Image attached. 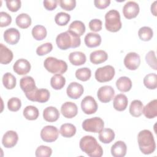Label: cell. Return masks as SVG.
<instances>
[{
    "label": "cell",
    "mask_w": 157,
    "mask_h": 157,
    "mask_svg": "<svg viewBox=\"0 0 157 157\" xmlns=\"http://www.w3.org/2000/svg\"><path fill=\"white\" fill-rule=\"evenodd\" d=\"M79 146L82 151L90 157H101L103 155L102 147L91 136H83L80 140Z\"/></svg>",
    "instance_id": "obj_1"
},
{
    "label": "cell",
    "mask_w": 157,
    "mask_h": 157,
    "mask_svg": "<svg viewBox=\"0 0 157 157\" xmlns=\"http://www.w3.org/2000/svg\"><path fill=\"white\" fill-rule=\"evenodd\" d=\"M137 141L140 151L144 155L153 153L156 149V144L152 132L148 129L140 131L137 135Z\"/></svg>",
    "instance_id": "obj_2"
},
{
    "label": "cell",
    "mask_w": 157,
    "mask_h": 157,
    "mask_svg": "<svg viewBox=\"0 0 157 157\" xmlns=\"http://www.w3.org/2000/svg\"><path fill=\"white\" fill-rule=\"evenodd\" d=\"M56 43L58 47L63 50L69 48H77L80 45V37L74 36L68 31L59 34L56 38Z\"/></svg>",
    "instance_id": "obj_3"
},
{
    "label": "cell",
    "mask_w": 157,
    "mask_h": 157,
    "mask_svg": "<svg viewBox=\"0 0 157 157\" xmlns=\"http://www.w3.org/2000/svg\"><path fill=\"white\" fill-rule=\"evenodd\" d=\"M44 66L49 72L56 74H64L67 70V64L64 61L52 56L47 57L45 59Z\"/></svg>",
    "instance_id": "obj_4"
},
{
    "label": "cell",
    "mask_w": 157,
    "mask_h": 157,
    "mask_svg": "<svg viewBox=\"0 0 157 157\" xmlns=\"http://www.w3.org/2000/svg\"><path fill=\"white\" fill-rule=\"evenodd\" d=\"M105 26L107 31L112 33L117 32L121 28L122 23L118 10L112 9L105 13Z\"/></svg>",
    "instance_id": "obj_5"
},
{
    "label": "cell",
    "mask_w": 157,
    "mask_h": 157,
    "mask_svg": "<svg viewBox=\"0 0 157 157\" xmlns=\"http://www.w3.org/2000/svg\"><path fill=\"white\" fill-rule=\"evenodd\" d=\"M82 126L85 131L98 133L104 128V123L102 118L95 117L85 120L82 123Z\"/></svg>",
    "instance_id": "obj_6"
},
{
    "label": "cell",
    "mask_w": 157,
    "mask_h": 157,
    "mask_svg": "<svg viewBox=\"0 0 157 157\" xmlns=\"http://www.w3.org/2000/svg\"><path fill=\"white\" fill-rule=\"evenodd\" d=\"M115 74V69L110 65L99 67L95 72L96 80L101 83L109 82L112 80Z\"/></svg>",
    "instance_id": "obj_7"
},
{
    "label": "cell",
    "mask_w": 157,
    "mask_h": 157,
    "mask_svg": "<svg viewBox=\"0 0 157 157\" xmlns=\"http://www.w3.org/2000/svg\"><path fill=\"white\" fill-rule=\"evenodd\" d=\"M20 86L28 100L30 99L37 89L34 78L31 76H25L22 77L20 80Z\"/></svg>",
    "instance_id": "obj_8"
},
{
    "label": "cell",
    "mask_w": 157,
    "mask_h": 157,
    "mask_svg": "<svg viewBox=\"0 0 157 157\" xmlns=\"http://www.w3.org/2000/svg\"><path fill=\"white\" fill-rule=\"evenodd\" d=\"M59 136V131L56 127L48 125L44 127L40 131V137L45 142H53L55 141Z\"/></svg>",
    "instance_id": "obj_9"
},
{
    "label": "cell",
    "mask_w": 157,
    "mask_h": 157,
    "mask_svg": "<svg viewBox=\"0 0 157 157\" xmlns=\"http://www.w3.org/2000/svg\"><path fill=\"white\" fill-rule=\"evenodd\" d=\"M81 108L85 114H93L98 110V104L93 97L91 96H86L81 102Z\"/></svg>",
    "instance_id": "obj_10"
},
{
    "label": "cell",
    "mask_w": 157,
    "mask_h": 157,
    "mask_svg": "<svg viewBox=\"0 0 157 157\" xmlns=\"http://www.w3.org/2000/svg\"><path fill=\"white\" fill-rule=\"evenodd\" d=\"M114 94V89L109 85H105L100 87L97 93L98 99L103 103H107L111 101L113 98Z\"/></svg>",
    "instance_id": "obj_11"
},
{
    "label": "cell",
    "mask_w": 157,
    "mask_h": 157,
    "mask_svg": "<svg viewBox=\"0 0 157 157\" xmlns=\"http://www.w3.org/2000/svg\"><path fill=\"white\" fill-rule=\"evenodd\" d=\"M123 62L125 67L128 69L134 71L140 66V58L137 53L129 52L125 56Z\"/></svg>",
    "instance_id": "obj_12"
},
{
    "label": "cell",
    "mask_w": 157,
    "mask_h": 157,
    "mask_svg": "<svg viewBox=\"0 0 157 157\" xmlns=\"http://www.w3.org/2000/svg\"><path fill=\"white\" fill-rule=\"evenodd\" d=\"M139 4L134 1L127 2L123 7V13L127 19L136 18L139 13Z\"/></svg>",
    "instance_id": "obj_13"
},
{
    "label": "cell",
    "mask_w": 157,
    "mask_h": 157,
    "mask_svg": "<svg viewBox=\"0 0 157 157\" xmlns=\"http://www.w3.org/2000/svg\"><path fill=\"white\" fill-rule=\"evenodd\" d=\"M83 86L75 82H71L66 89V93L69 98L74 99H78L83 93Z\"/></svg>",
    "instance_id": "obj_14"
},
{
    "label": "cell",
    "mask_w": 157,
    "mask_h": 157,
    "mask_svg": "<svg viewBox=\"0 0 157 157\" xmlns=\"http://www.w3.org/2000/svg\"><path fill=\"white\" fill-rule=\"evenodd\" d=\"M18 140L17 133L12 130L7 131L4 134L2 139V144L5 148H10L13 147Z\"/></svg>",
    "instance_id": "obj_15"
},
{
    "label": "cell",
    "mask_w": 157,
    "mask_h": 157,
    "mask_svg": "<svg viewBox=\"0 0 157 157\" xmlns=\"http://www.w3.org/2000/svg\"><path fill=\"white\" fill-rule=\"evenodd\" d=\"M13 69V71L18 75H26L31 70V64L27 59L21 58L15 61Z\"/></svg>",
    "instance_id": "obj_16"
},
{
    "label": "cell",
    "mask_w": 157,
    "mask_h": 157,
    "mask_svg": "<svg viewBox=\"0 0 157 157\" xmlns=\"http://www.w3.org/2000/svg\"><path fill=\"white\" fill-rule=\"evenodd\" d=\"M61 112L65 118H72L77 115L78 107L72 102H66L61 105Z\"/></svg>",
    "instance_id": "obj_17"
},
{
    "label": "cell",
    "mask_w": 157,
    "mask_h": 157,
    "mask_svg": "<svg viewBox=\"0 0 157 157\" xmlns=\"http://www.w3.org/2000/svg\"><path fill=\"white\" fill-rule=\"evenodd\" d=\"M20 38L19 31L14 28H10L6 29L4 33V40L9 44H17Z\"/></svg>",
    "instance_id": "obj_18"
},
{
    "label": "cell",
    "mask_w": 157,
    "mask_h": 157,
    "mask_svg": "<svg viewBox=\"0 0 157 157\" xmlns=\"http://www.w3.org/2000/svg\"><path fill=\"white\" fill-rule=\"evenodd\" d=\"M50 95V92L48 90L45 88H37L30 98L29 101L33 102H38L40 103H44L48 101Z\"/></svg>",
    "instance_id": "obj_19"
},
{
    "label": "cell",
    "mask_w": 157,
    "mask_h": 157,
    "mask_svg": "<svg viewBox=\"0 0 157 157\" xmlns=\"http://www.w3.org/2000/svg\"><path fill=\"white\" fill-rule=\"evenodd\" d=\"M111 154L114 157H124L127 151L126 144L121 140L117 141L111 147Z\"/></svg>",
    "instance_id": "obj_20"
},
{
    "label": "cell",
    "mask_w": 157,
    "mask_h": 157,
    "mask_svg": "<svg viewBox=\"0 0 157 157\" xmlns=\"http://www.w3.org/2000/svg\"><path fill=\"white\" fill-rule=\"evenodd\" d=\"M142 113L148 119L155 118L157 116V100L153 99L144 107Z\"/></svg>",
    "instance_id": "obj_21"
},
{
    "label": "cell",
    "mask_w": 157,
    "mask_h": 157,
    "mask_svg": "<svg viewBox=\"0 0 157 157\" xmlns=\"http://www.w3.org/2000/svg\"><path fill=\"white\" fill-rule=\"evenodd\" d=\"M85 26L82 21L75 20L70 24L67 31L75 36L80 37L85 33Z\"/></svg>",
    "instance_id": "obj_22"
},
{
    "label": "cell",
    "mask_w": 157,
    "mask_h": 157,
    "mask_svg": "<svg viewBox=\"0 0 157 157\" xmlns=\"http://www.w3.org/2000/svg\"><path fill=\"white\" fill-rule=\"evenodd\" d=\"M102 39L99 34L94 33H88L84 38L85 45L89 48H94L100 45Z\"/></svg>",
    "instance_id": "obj_23"
},
{
    "label": "cell",
    "mask_w": 157,
    "mask_h": 157,
    "mask_svg": "<svg viewBox=\"0 0 157 157\" xmlns=\"http://www.w3.org/2000/svg\"><path fill=\"white\" fill-rule=\"evenodd\" d=\"M43 117L44 119L48 122H55L58 120L59 112L56 107L49 106L44 110Z\"/></svg>",
    "instance_id": "obj_24"
},
{
    "label": "cell",
    "mask_w": 157,
    "mask_h": 157,
    "mask_svg": "<svg viewBox=\"0 0 157 157\" xmlns=\"http://www.w3.org/2000/svg\"><path fill=\"white\" fill-rule=\"evenodd\" d=\"M128 98L124 94H118L113 98V108L117 111L124 110L128 106Z\"/></svg>",
    "instance_id": "obj_25"
},
{
    "label": "cell",
    "mask_w": 157,
    "mask_h": 157,
    "mask_svg": "<svg viewBox=\"0 0 157 157\" xmlns=\"http://www.w3.org/2000/svg\"><path fill=\"white\" fill-rule=\"evenodd\" d=\"M108 58V55L104 50H99L91 53L90 55V61L94 64H99L105 62Z\"/></svg>",
    "instance_id": "obj_26"
},
{
    "label": "cell",
    "mask_w": 157,
    "mask_h": 157,
    "mask_svg": "<svg viewBox=\"0 0 157 157\" xmlns=\"http://www.w3.org/2000/svg\"><path fill=\"white\" fill-rule=\"evenodd\" d=\"M12 52L3 44H0V62L2 64H7L13 59Z\"/></svg>",
    "instance_id": "obj_27"
},
{
    "label": "cell",
    "mask_w": 157,
    "mask_h": 157,
    "mask_svg": "<svg viewBox=\"0 0 157 157\" xmlns=\"http://www.w3.org/2000/svg\"><path fill=\"white\" fill-rule=\"evenodd\" d=\"M69 60L74 66H80L85 63L86 57L82 52H73L69 54Z\"/></svg>",
    "instance_id": "obj_28"
},
{
    "label": "cell",
    "mask_w": 157,
    "mask_h": 157,
    "mask_svg": "<svg viewBox=\"0 0 157 157\" xmlns=\"http://www.w3.org/2000/svg\"><path fill=\"white\" fill-rule=\"evenodd\" d=\"M116 86L121 92H128L132 88L131 80L126 76L120 77L116 82Z\"/></svg>",
    "instance_id": "obj_29"
},
{
    "label": "cell",
    "mask_w": 157,
    "mask_h": 157,
    "mask_svg": "<svg viewBox=\"0 0 157 157\" xmlns=\"http://www.w3.org/2000/svg\"><path fill=\"white\" fill-rule=\"evenodd\" d=\"M99 133V139L104 144H109L115 139V132L110 128H103Z\"/></svg>",
    "instance_id": "obj_30"
},
{
    "label": "cell",
    "mask_w": 157,
    "mask_h": 157,
    "mask_svg": "<svg viewBox=\"0 0 157 157\" xmlns=\"http://www.w3.org/2000/svg\"><path fill=\"white\" fill-rule=\"evenodd\" d=\"M17 25L21 29H26L31 25V18L25 13L19 14L15 19Z\"/></svg>",
    "instance_id": "obj_31"
},
{
    "label": "cell",
    "mask_w": 157,
    "mask_h": 157,
    "mask_svg": "<svg viewBox=\"0 0 157 157\" xmlns=\"http://www.w3.org/2000/svg\"><path fill=\"white\" fill-rule=\"evenodd\" d=\"M144 105L140 100H134L129 106V113L134 117H139L142 114Z\"/></svg>",
    "instance_id": "obj_32"
},
{
    "label": "cell",
    "mask_w": 157,
    "mask_h": 157,
    "mask_svg": "<svg viewBox=\"0 0 157 157\" xmlns=\"http://www.w3.org/2000/svg\"><path fill=\"white\" fill-rule=\"evenodd\" d=\"M59 133L64 137L70 138L75 134L76 128L71 123H64L60 127Z\"/></svg>",
    "instance_id": "obj_33"
},
{
    "label": "cell",
    "mask_w": 157,
    "mask_h": 157,
    "mask_svg": "<svg viewBox=\"0 0 157 157\" xmlns=\"http://www.w3.org/2000/svg\"><path fill=\"white\" fill-rule=\"evenodd\" d=\"M23 114L26 119L28 120H35L38 118L39 112L36 107L28 105L24 109Z\"/></svg>",
    "instance_id": "obj_34"
},
{
    "label": "cell",
    "mask_w": 157,
    "mask_h": 157,
    "mask_svg": "<svg viewBox=\"0 0 157 157\" xmlns=\"http://www.w3.org/2000/svg\"><path fill=\"white\" fill-rule=\"evenodd\" d=\"M32 36L34 39L37 40H42L44 39L47 34L46 28L42 25H36L32 29Z\"/></svg>",
    "instance_id": "obj_35"
},
{
    "label": "cell",
    "mask_w": 157,
    "mask_h": 157,
    "mask_svg": "<svg viewBox=\"0 0 157 157\" xmlns=\"http://www.w3.org/2000/svg\"><path fill=\"white\" fill-rule=\"evenodd\" d=\"M2 81L4 86L7 90L13 89L16 86V78L10 72H6L4 74Z\"/></svg>",
    "instance_id": "obj_36"
},
{
    "label": "cell",
    "mask_w": 157,
    "mask_h": 157,
    "mask_svg": "<svg viewBox=\"0 0 157 157\" xmlns=\"http://www.w3.org/2000/svg\"><path fill=\"white\" fill-rule=\"evenodd\" d=\"M66 83V79L61 74H55L52 77L50 85L52 87L56 90L62 89Z\"/></svg>",
    "instance_id": "obj_37"
},
{
    "label": "cell",
    "mask_w": 157,
    "mask_h": 157,
    "mask_svg": "<svg viewBox=\"0 0 157 157\" xmlns=\"http://www.w3.org/2000/svg\"><path fill=\"white\" fill-rule=\"evenodd\" d=\"M144 84L149 90H155L157 87V75L155 73H150L144 78Z\"/></svg>",
    "instance_id": "obj_38"
},
{
    "label": "cell",
    "mask_w": 157,
    "mask_h": 157,
    "mask_svg": "<svg viewBox=\"0 0 157 157\" xmlns=\"http://www.w3.org/2000/svg\"><path fill=\"white\" fill-rule=\"evenodd\" d=\"M138 36L143 41H149L153 36V31L150 27L143 26L139 29Z\"/></svg>",
    "instance_id": "obj_39"
},
{
    "label": "cell",
    "mask_w": 157,
    "mask_h": 157,
    "mask_svg": "<svg viewBox=\"0 0 157 157\" xmlns=\"http://www.w3.org/2000/svg\"><path fill=\"white\" fill-rule=\"evenodd\" d=\"M75 75L77 79L82 82H86L90 78L91 71L88 67H82L76 70Z\"/></svg>",
    "instance_id": "obj_40"
},
{
    "label": "cell",
    "mask_w": 157,
    "mask_h": 157,
    "mask_svg": "<svg viewBox=\"0 0 157 157\" xmlns=\"http://www.w3.org/2000/svg\"><path fill=\"white\" fill-rule=\"evenodd\" d=\"M71 16L66 12H61L58 13L55 17V23L59 26H65L70 21Z\"/></svg>",
    "instance_id": "obj_41"
},
{
    "label": "cell",
    "mask_w": 157,
    "mask_h": 157,
    "mask_svg": "<svg viewBox=\"0 0 157 157\" xmlns=\"http://www.w3.org/2000/svg\"><path fill=\"white\" fill-rule=\"evenodd\" d=\"M21 106V100L16 97L11 98L7 102V107L10 111L17 112Z\"/></svg>",
    "instance_id": "obj_42"
},
{
    "label": "cell",
    "mask_w": 157,
    "mask_h": 157,
    "mask_svg": "<svg viewBox=\"0 0 157 157\" xmlns=\"http://www.w3.org/2000/svg\"><path fill=\"white\" fill-rule=\"evenodd\" d=\"M52 149L45 145L39 146L36 150L35 155L37 157H49L52 155Z\"/></svg>",
    "instance_id": "obj_43"
},
{
    "label": "cell",
    "mask_w": 157,
    "mask_h": 157,
    "mask_svg": "<svg viewBox=\"0 0 157 157\" xmlns=\"http://www.w3.org/2000/svg\"><path fill=\"white\" fill-rule=\"evenodd\" d=\"M53 49L52 44L47 42L39 46L36 49V53L39 56H44L50 53Z\"/></svg>",
    "instance_id": "obj_44"
},
{
    "label": "cell",
    "mask_w": 157,
    "mask_h": 157,
    "mask_svg": "<svg viewBox=\"0 0 157 157\" xmlns=\"http://www.w3.org/2000/svg\"><path fill=\"white\" fill-rule=\"evenodd\" d=\"M145 61L154 70L157 69L156 67V58L155 52L153 50L149 51L145 55Z\"/></svg>",
    "instance_id": "obj_45"
},
{
    "label": "cell",
    "mask_w": 157,
    "mask_h": 157,
    "mask_svg": "<svg viewBox=\"0 0 157 157\" xmlns=\"http://www.w3.org/2000/svg\"><path fill=\"white\" fill-rule=\"evenodd\" d=\"M60 7L66 10H72L76 6V1L75 0H59L58 1Z\"/></svg>",
    "instance_id": "obj_46"
},
{
    "label": "cell",
    "mask_w": 157,
    "mask_h": 157,
    "mask_svg": "<svg viewBox=\"0 0 157 157\" xmlns=\"http://www.w3.org/2000/svg\"><path fill=\"white\" fill-rule=\"evenodd\" d=\"M7 7L8 9L12 12H17L21 7V2L20 0H7L6 1Z\"/></svg>",
    "instance_id": "obj_47"
},
{
    "label": "cell",
    "mask_w": 157,
    "mask_h": 157,
    "mask_svg": "<svg viewBox=\"0 0 157 157\" xmlns=\"http://www.w3.org/2000/svg\"><path fill=\"white\" fill-rule=\"evenodd\" d=\"M12 22L11 16L5 12H0V26L6 27L9 26Z\"/></svg>",
    "instance_id": "obj_48"
},
{
    "label": "cell",
    "mask_w": 157,
    "mask_h": 157,
    "mask_svg": "<svg viewBox=\"0 0 157 157\" xmlns=\"http://www.w3.org/2000/svg\"><path fill=\"white\" fill-rule=\"evenodd\" d=\"M102 21L99 19H93L89 22V28L93 32H98L102 29Z\"/></svg>",
    "instance_id": "obj_49"
},
{
    "label": "cell",
    "mask_w": 157,
    "mask_h": 157,
    "mask_svg": "<svg viewBox=\"0 0 157 157\" xmlns=\"http://www.w3.org/2000/svg\"><path fill=\"white\" fill-rule=\"evenodd\" d=\"M58 2L57 0H45L43 1V4L47 10L52 11L56 8Z\"/></svg>",
    "instance_id": "obj_50"
},
{
    "label": "cell",
    "mask_w": 157,
    "mask_h": 157,
    "mask_svg": "<svg viewBox=\"0 0 157 157\" xmlns=\"http://www.w3.org/2000/svg\"><path fill=\"white\" fill-rule=\"evenodd\" d=\"M94 4L96 7L99 9H104L107 7L110 4V0H94Z\"/></svg>",
    "instance_id": "obj_51"
},
{
    "label": "cell",
    "mask_w": 157,
    "mask_h": 157,
    "mask_svg": "<svg viewBox=\"0 0 157 157\" xmlns=\"http://www.w3.org/2000/svg\"><path fill=\"white\" fill-rule=\"evenodd\" d=\"M156 2H157L156 1H154L151 6V12L155 17L157 15H156Z\"/></svg>",
    "instance_id": "obj_52"
}]
</instances>
